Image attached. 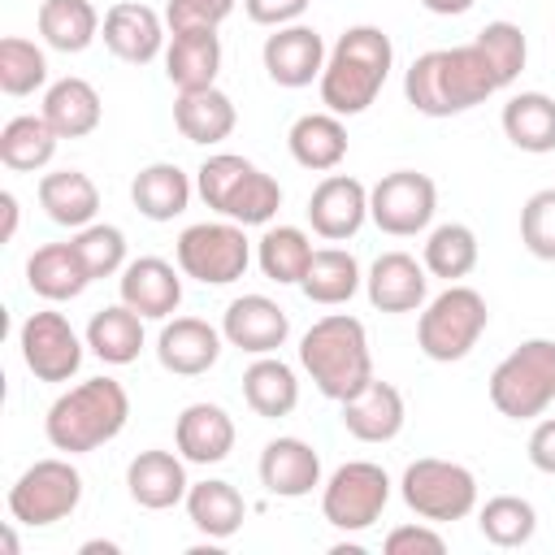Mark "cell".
Returning <instances> with one entry per match:
<instances>
[{
  "mask_svg": "<svg viewBox=\"0 0 555 555\" xmlns=\"http://www.w3.org/2000/svg\"><path fill=\"white\" fill-rule=\"evenodd\" d=\"M499 87L486 52L477 43L429 48L403 69V95L421 117H455L486 104Z\"/></svg>",
  "mask_w": 555,
  "mask_h": 555,
  "instance_id": "cell-1",
  "label": "cell"
},
{
  "mask_svg": "<svg viewBox=\"0 0 555 555\" xmlns=\"http://www.w3.org/2000/svg\"><path fill=\"white\" fill-rule=\"evenodd\" d=\"M395 69V43L382 26H347L338 35V43L330 48L325 56V69H321V104L338 117H360L386 87Z\"/></svg>",
  "mask_w": 555,
  "mask_h": 555,
  "instance_id": "cell-2",
  "label": "cell"
},
{
  "mask_svg": "<svg viewBox=\"0 0 555 555\" xmlns=\"http://www.w3.org/2000/svg\"><path fill=\"white\" fill-rule=\"evenodd\" d=\"M130 421V395L117 377H87L61 390L43 416V438L61 455H87L113 442Z\"/></svg>",
  "mask_w": 555,
  "mask_h": 555,
  "instance_id": "cell-3",
  "label": "cell"
},
{
  "mask_svg": "<svg viewBox=\"0 0 555 555\" xmlns=\"http://www.w3.org/2000/svg\"><path fill=\"white\" fill-rule=\"evenodd\" d=\"M299 369L334 403L364 390L373 382V351H369L364 321L351 312H330L312 321L299 338Z\"/></svg>",
  "mask_w": 555,
  "mask_h": 555,
  "instance_id": "cell-4",
  "label": "cell"
},
{
  "mask_svg": "<svg viewBox=\"0 0 555 555\" xmlns=\"http://www.w3.org/2000/svg\"><path fill=\"white\" fill-rule=\"evenodd\" d=\"M195 195L225 221L238 225H273L282 208V186L256 160L238 152H212L195 169Z\"/></svg>",
  "mask_w": 555,
  "mask_h": 555,
  "instance_id": "cell-5",
  "label": "cell"
},
{
  "mask_svg": "<svg viewBox=\"0 0 555 555\" xmlns=\"http://www.w3.org/2000/svg\"><path fill=\"white\" fill-rule=\"evenodd\" d=\"M486 325H490L486 295L464 282H447V291L425 299V308L416 317V347L434 364H455L481 343Z\"/></svg>",
  "mask_w": 555,
  "mask_h": 555,
  "instance_id": "cell-6",
  "label": "cell"
},
{
  "mask_svg": "<svg viewBox=\"0 0 555 555\" xmlns=\"http://www.w3.org/2000/svg\"><path fill=\"white\" fill-rule=\"evenodd\" d=\"M490 403L507 421H538L555 403V338H525L490 373Z\"/></svg>",
  "mask_w": 555,
  "mask_h": 555,
  "instance_id": "cell-7",
  "label": "cell"
},
{
  "mask_svg": "<svg viewBox=\"0 0 555 555\" xmlns=\"http://www.w3.org/2000/svg\"><path fill=\"white\" fill-rule=\"evenodd\" d=\"M399 499L408 503V512L416 520L451 525V520H464L477 512V477H473V468H464L455 460L421 455L403 468Z\"/></svg>",
  "mask_w": 555,
  "mask_h": 555,
  "instance_id": "cell-8",
  "label": "cell"
},
{
  "mask_svg": "<svg viewBox=\"0 0 555 555\" xmlns=\"http://www.w3.org/2000/svg\"><path fill=\"white\" fill-rule=\"evenodd\" d=\"M251 238H247V225L238 221H195L178 234L173 243V260L186 278L204 282V286H230L247 273L251 264Z\"/></svg>",
  "mask_w": 555,
  "mask_h": 555,
  "instance_id": "cell-9",
  "label": "cell"
},
{
  "mask_svg": "<svg viewBox=\"0 0 555 555\" xmlns=\"http://www.w3.org/2000/svg\"><path fill=\"white\" fill-rule=\"evenodd\" d=\"M78 503H82V473L69 464V455L35 460L9 486V516L26 529H48L56 520H69Z\"/></svg>",
  "mask_w": 555,
  "mask_h": 555,
  "instance_id": "cell-10",
  "label": "cell"
},
{
  "mask_svg": "<svg viewBox=\"0 0 555 555\" xmlns=\"http://www.w3.org/2000/svg\"><path fill=\"white\" fill-rule=\"evenodd\" d=\"M390 503V473L373 460H347L321 481V516L338 533H364Z\"/></svg>",
  "mask_w": 555,
  "mask_h": 555,
  "instance_id": "cell-11",
  "label": "cell"
},
{
  "mask_svg": "<svg viewBox=\"0 0 555 555\" xmlns=\"http://www.w3.org/2000/svg\"><path fill=\"white\" fill-rule=\"evenodd\" d=\"M434 212H438V186L429 173L395 169L369 186V221L390 238L425 234L434 225Z\"/></svg>",
  "mask_w": 555,
  "mask_h": 555,
  "instance_id": "cell-12",
  "label": "cell"
},
{
  "mask_svg": "<svg viewBox=\"0 0 555 555\" xmlns=\"http://www.w3.org/2000/svg\"><path fill=\"white\" fill-rule=\"evenodd\" d=\"M17 351H22V364H26L39 382L61 386V382L78 377L82 356H87V338H78V330L69 325L65 312L39 308V312H30V317L17 325Z\"/></svg>",
  "mask_w": 555,
  "mask_h": 555,
  "instance_id": "cell-13",
  "label": "cell"
},
{
  "mask_svg": "<svg viewBox=\"0 0 555 555\" xmlns=\"http://www.w3.org/2000/svg\"><path fill=\"white\" fill-rule=\"evenodd\" d=\"M325 56H330V48H325L321 30L308 26V22L278 26L273 35H264V48H260V65H264L269 82L286 87V91H299V87L321 82Z\"/></svg>",
  "mask_w": 555,
  "mask_h": 555,
  "instance_id": "cell-14",
  "label": "cell"
},
{
  "mask_svg": "<svg viewBox=\"0 0 555 555\" xmlns=\"http://www.w3.org/2000/svg\"><path fill=\"white\" fill-rule=\"evenodd\" d=\"M308 225L325 243H347L369 221V186L351 173H325L308 195Z\"/></svg>",
  "mask_w": 555,
  "mask_h": 555,
  "instance_id": "cell-15",
  "label": "cell"
},
{
  "mask_svg": "<svg viewBox=\"0 0 555 555\" xmlns=\"http://www.w3.org/2000/svg\"><path fill=\"white\" fill-rule=\"evenodd\" d=\"M221 334L247 356H278L291 338V317L269 295H238L221 312Z\"/></svg>",
  "mask_w": 555,
  "mask_h": 555,
  "instance_id": "cell-16",
  "label": "cell"
},
{
  "mask_svg": "<svg viewBox=\"0 0 555 555\" xmlns=\"http://www.w3.org/2000/svg\"><path fill=\"white\" fill-rule=\"evenodd\" d=\"M165 26H169V22H165L152 4H143V0H117V4L104 13L100 39H104V48H108L117 61H126V65H147V61L165 56V43H169Z\"/></svg>",
  "mask_w": 555,
  "mask_h": 555,
  "instance_id": "cell-17",
  "label": "cell"
},
{
  "mask_svg": "<svg viewBox=\"0 0 555 555\" xmlns=\"http://www.w3.org/2000/svg\"><path fill=\"white\" fill-rule=\"evenodd\" d=\"M182 269L160 256H139L117 273V299L130 304L143 321H169L182 304Z\"/></svg>",
  "mask_w": 555,
  "mask_h": 555,
  "instance_id": "cell-18",
  "label": "cell"
},
{
  "mask_svg": "<svg viewBox=\"0 0 555 555\" xmlns=\"http://www.w3.org/2000/svg\"><path fill=\"white\" fill-rule=\"evenodd\" d=\"M225 334L204 317H169L156 334V360L173 377H199L221 360Z\"/></svg>",
  "mask_w": 555,
  "mask_h": 555,
  "instance_id": "cell-19",
  "label": "cell"
},
{
  "mask_svg": "<svg viewBox=\"0 0 555 555\" xmlns=\"http://www.w3.org/2000/svg\"><path fill=\"white\" fill-rule=\"evenodd\" d=\"M364 295L377 312H421L429 299V269L412 251H382L364 273Z\"/></svg>",
  "mask_w": 555,
  "mask_h": 555,
  "instance_id": "cell-20",
  "label": "cell"
},
{
  "mask_svg": "<svg viewBox=\"0 0 555 555\" xmlns=\"http://www.w3.org/2000/svg\"><path fill=\"white\" fill-rule=\"evenodd\" d=\"M256 473H260V486L273 494V499H308L325 477H321V455L312 442L295 438V434H282V438H269L260 460H256Z\"/></svg>",
  "mask_w": 555,
  "mask_h": 555,
  "instance_id": "cell-21",
  "label": "cell"
},
{
  "mask_svg": "<svg viewBox=\"0 0 555 555\" xmlns=\"http://www.w3.org/2000/svg\"><path fill=\"white\" fill-rule=\"evenodd\" d=\"M338 421H343V429L356 438V442H395L399 434H403V421H408V403H403V395H399V386L395 382H382V377H373L364 390H356L351 399H343L338 403Z\"/></svg>",
  "mask_w": 555,
  "mask_h": 555,
  "instance_id": "cell-22",
  "label": "cell"
},
{
  "mask_svg": "<svg viewBox=\"0 0 555 555\" xmlns=\"http://www.w3.org/2000/svg\"><path fill=\"white\" fill-rule=\"evenodd\" d=\"M234 438H238L234 416H230L221 403L199 399V403H186V408L178 412L173 447H178V455H182L186 464H204V468H208V464L230 460Z\"/></svg>",
  "mask_w": 555,
  "mask_h": 555,
  "instance_id": "cell-23",
  "label": "cell"
},
{
  "mask_svg": "<svg viewBox=\"0 0 555 555\" xmlns=\"http://www.w3.org/2000/svg\"><path fill=\"white\" fill-rule=\"evenodd\" d=\"M126 490L139 507L147 512H169L178 503H186V460L178 451H165V447H147L139 451L130 464H126Z\"/></svg>",
  "mask_w": 555,
  "mask_h": 555,
  "instance_id": "cell-24",
  "label": "cell"
},
{
  "mask_svg": "<svg viewBox=\"0 0 555 555\" xmlns=\"http://www.w3.org/2000/svg\"><path fill=\"white\" fill-rule=\"evenodd\" d=\"M221 74V35L217 30H169L165 43V78L173 91L217 87Z\"/></svg>",
  "mask_w": 555,
  "mask_h": 555,
  "instance_id": "cell-25",
  "label": "cell"
},
{
  "mask_svg": "<svg viewBox=\"0 0 555 555\" xmlns=\"http://www.w3.org/2000/svg\"><path fill=\"white\" fill-rule=\"evenodd\" d=\"M173 126L186 143L199 147H217L221 139L234 134L238 126V108L221 87H204V91H178L173 100Z\"/></svg>",
  "mask_w": 555,
  "mask_h": 555,
  "instance_id": "cell-26",
  "label": "cell"
},
{
  "mask_svg": "<svg viewBox=\"0 0 555 555\" xmlns=\"http://www.w3.org/2000/svg\"><path fill=\"white\" fill-rule=\"evenodd\" d=\"M286 147L295 156V165L312 169V173H334L347 160V126L338 113L321 108V113H304L291 121L286 130Z\"/></svg>",
  "mask_w": 555,
  "mask_h": 555,
  "instance_id": "cell-27",
  "label": "cell"
},
{
  "mask_svg": "<svg viewBox=\"0 0 555 555\" xmlns=\"http://www.w3.org/2000/svg\"><path fill=\"white\" fill-rule=\"evenodd\" d=\"M191 195H195V182L173 160H152V165H143L130 178V204L147 221H173V217H182L186 204H191Z\"/></svg>",
  "mask_w": 555,
  "mask_h": 555,
  "instance_id": "cell-28",
  "label": "cell"
},
{
  "mask_svg": "<svg viewBox=\"0 0 555 555\" xmlns=\"http://www.w3.org/2000/svg\"><path fill=\"white\" fill-rule=\"evenodd\" d=\"M39 113L48 117V126H52L61 139H87V134L100 126L104 104H100V91H95L87 78L65 74V78H56V82L43 87Z\"/></svg>",
  "mask_w": 555,
  "mask_h": 555,
  "instance_id": "cell-29",
  "label": "cell"
},
{
  "mask_svg": "<svg viewBox=\"0 0 555 555\" xmlns=\"http://www.w3.org/2000/svg\"><path fill=\"white\" fill-rule=\"evenodd\" d=\"M186 516L191 525L208 538V542H225L243 529L247 520V499L238 494V486L221 481V477H204V481H191L186 490Z\"/></svg>",
  "mask_w": 555,
  "mask_h": 555,
  "instance_id": "cell-30",
  "label": "cell"
},
{
  "mask_svg": "<svg viewBox=\"0 0 555 555\" xmlns=\"http://www.w3.org/2000/svg\"><path fill=\"white\" fill-rule=\"evenodd\" d=\"M26 286L48 304H65V299H78L91 286V273L78 260L74 243H43L26 260Z\"/></svg>",
  "mask_w": 555,
  "mask_h": 555,
  "instance_id": "cell-31",
  "label": "cell"
},
{
  "mask_svg": "<svg viewBox=\"0 0 555 555\" xmlns=\"http://www.w3.org/2000/svg\"><path fill=\"white\" fill-rule=\"evenodd\" d=\"M243 403L264 416V421H282L299 408V377L282 356H251V364L243 369Z\"/></svg>",
  "mask_w": 555,
  "mask_h": 555,
  "instance_id": "cell-32",
  "label": "cell"
},
{
  "mask_svg": "<svg viewBox=\"0 0 555 555\" xmlns=\"http://www.w3.org/2000/svg\"><path fill=\"white\" fill-rule=\"evenodd\" d=\"M39 208L65 230H82L100 212V186L82 169H52L39 178Z\"/></svg>",
  "mask_w": 555,
  "mask_h": 555,
  "instance_id": "cell-33",
  "label": "cell"
},
{
  "mask_svg": "<svg viewBox=\"0 0 555 555\" xmlns=\"http://www.w3.org/2000/svg\"><path fill=\"white\" fill-rule=\"evenodd\" d=\"M499 126H503L507 143L529 152V156L555 152V95H546V91H516L503 104Z\"/></svg>",
  "mask_w": 555,
  "mask_h": 555,
  "instance_id": "cell-34",
  "label": "cell"
},
{
  "mask_svg": "<svg viewBox=\"0 0 555 555\" xmlns=\"http://www.w3.org/2000/svg\"><path fill=\"white\" fill-rule=\"evenodd\" d=\"M87 351L95 356V360H104V364H113V369H121V364H134L139 360V351H143V317L130 308V304H108V308H100L91 321H87Z\"/></svg>",
  "mask_w": 555,
  "mask_h": 555,
  "instance_id": "cell-35",
  "label": "cell"
},
{
  "mask_svg": "<svg viewBox=\"0 0 555 555\" xmlns=\"http://www.w3.org/2000/svg\"><path fill=\"white\" fill-rule=\"evenodd\" d=\"M61 134L48 126L43 113H17L0 126V160L13 173H39L52 165Z\"/></svg>",
  "mask_w": 555,
  "mask_h": 555,
  "instance_id": "cell-36",
  "label": "cell"
},
{
  "mask_svg": "<svg viewBox=\"0 0 555 555\" xmlns=\"http://www.w3.org/2000/svg\"><path fill=\"white\" fill-rule=\"evenodd\" d=\"M360 286H364V273H360V260L347 247H317L304 282H299V291L321 308L351 304Z\"/></svg>",
  "mask_w": 555,
  "mask_h": 555,
  "instance_id": "cell-37",
  "label": "cell"
},
{
  "mask_svg": "<svg viewBox=\"0 0 555 555\" xmlns=\"http://www.w3.org/2000/svg\"><path fill=\"white\" fill-rule=\"evenodd\" d=\"M39 39L56 52H87L100 39V13L91 0H43L39 4Z\"/></svg>",
  "mask_w": 555,
  "mask_h": 555,
  "instance_id": "cell-38",
  "label": "cell"
},
{
  "mask_svg": "<svg viewBox=\"0 0 555 555\" xmlns=\"http://www.w3.org/2000/svg\"><path fill=\"white\" fill-rule=\"evenodd\" d=\"M312 251L317 247L299 225H264V234L256 238V264L278 286H299L312 264Z\"/></svg>",
  "mask_w": 555,
  "mask_h": 555,
  "instance_id": "cell-39",
  "label": "cell"
},
{
  "mask_svg": "<svg viewBox=\"0 0 555 555\" xmlns=\"http://www.w3.org/2000/svg\"><path fill=\"white\" fill-rule=\"evenodd\" d=\"M481 260V247H477V234L473 225L464 221H442L434 230H425V247H421V264L429 269V278H442V282H460L477 269Z\"/></svg>",
  "mask_w": 555,
  "mask_h": 555,
  "instance_id": "cell-40",
  "label": "cell"
},
{
  "mask_svg": "<svg viewBox=\"0 0 555 555\" xmlns=\"http://www.w3.org/2000/svg\"><path fill=\"white\" fill-rule=\"evenodd\" d=\"M477 529L490 546L499 551H516V546H529L533 533H538V507L520 494H494L477 507Z\"/></svg>",
  "mask_w": 555,
  "mask_h": 555,
  "instance_id": "cell-41",
  "label": "cell"
},
{
  "mask_svg": "<svg viewBox=\"0 0 555 555\" xmlns=\"http://www.w3.org/2000/svg\"><path fill=\"white\" fill-rule=\"evenodd\" d=\"M39 87H48V56H43V48L22 39V35H4L0 39V91L22 100V95H35Z\"/></svg>",
  "mask_w": 555,
  "mask_h": 555,
  "instance_id": "cell-42",
  "label": "cell"
},
{
  "mask_svg": "<svg viewBox=\"0 0 555 555\" xmlns=\"http://www.w3.org/2000/svg\"><path fill=\"white\" fill-rule=\"evenodd\" d=\"M473 43L486 52V61H490L499 87H512V82L520 78L525 61H529V39H525V30H520L516 22H503V17H499V22H486Z\"/></svg>",
  "mask_w": 555,
  "mask_h": 555,
  "instance_id": "cell-43",
  "label": "cell"
},
{
  "mask_svg": "<svg viewBox=\"0 0 555 555\" xmlns=\"http://www.w3.org/2000/svg\"><path fill=\"white\" fill-rule=\"evenodd\" d=\"M69 243H74L78 260L87 264L91 282L113 278V273H121V269L130 264V260H126V234H121L117 225H108V221H91V225L74 230Z\"/></svg>",
  "mask_w": 555,
  "mask_h": 555,
  "instance_id": "cell-44",
  "label": "cell"
},
{
  "mask_svg": "<svg viewBox=\"0 0 555 555\" xmlns=\"http://www.w3.org/2000/svg\"><path fill=\"white\" fill-rule=\"evenodd\" d=\"M520 243L533 260L555 264V186H542L520 208Z\"/></svg>",
  "mask_w": 555,
  "mask_h": 555,
  "instance_id": "cell-45",
  "label": "cell"
},
{
  "mask_svg": "<svg viewBox=\"0 0 555 555\" xmlns=\"http://www.w3.org/2000/svg\"><path fill=\"white\" fill-rule=\"evenodd\" d=\"M238 0H169L165 4V22L169 30H217Z\"/></svg>",
  "mask_w": 555,
  "mask_h": 555,
  "instance_id": "cell-46",
  "label": "cell"
},
{
  "mask_svg": "<svg viewBox=\"0 0 555 555\" xmlns=\"http://www.w3.org/2000/svg\"><path fill=\"white\" fill-rule=\"evenodd\" d=\"M386 555H442L447 551V538L429 525V520H416V525H399L386 533L382 542Z\"/></svg>",
  "mask_w": 555,
  "mask_h": 555,
  "instance_id": "cell-47",
  "label": "cell"
},
{
  "mask_svg": "<svg viewBox=\"0 0 555 555\" xmlns=\"http://www.w3.org/2000/svg\"><path fill=\"white\" fill-rule=\"evenodd\" d=\"M308 4H312V0H243V13H247L256 26L278 30V26L299 22V17L308 13Z\"/></svg>",
  "mask_w": 555,
  "mask_h": 555,
  "instance_id": "cell-48",
  "label": "cell"
},
{
  "mask_svg": "<svg viewBox=\"0 0 555 555\" xmlns=\"http://www.w3.org/2000/svg\"><path fill=\"white\" fill-rule=\"evenodd\" d=\"M525 455H529V464H533L538 473L555 477V416H542V421L533 425V434H529V442H525Z\"/></svg>",
  "mask_w": 555,
  "mask_h": 555,
  "instance_id": "cell-49",
  "label": "cell"
},
{
  "mask_svg": "<svg viewBox=\"0 0 555 555\" xmlns=\"http://www.w3.org/2000/svg\"><path fill=\"white\" fill-rule=\"evenodd\" d=\"M434 17H460V13H468L477 0H421Z\"/></svg>",
  "mask_w": 555,
  "mask_h": 555,
  "instance_id": "cell-50",
  "label": "cell"
},
{
  "mask_svg": "<svg viewBox=\"0 0 555 555\" xmlns=\"http://www.w3.org/2000/svg\"><path fill=\"white\" fill-rule=\"evenodd\" d=\"M0 212H4V234H0V238L9 243V238L17 234V195H13V191H0Z\"/></svg>",
  "mask_w": 555,
  "mask_h": 555,
  "instance_id": "cell-51",
  "label": "cell"
},
{
  "mask_svg": "<svg viewBox=\"0 0 555 555\" xmlns=\"http://www.w3.org/2000/svg\"><path fill=\"white\" fill-rule=\"evenodd\" d=\"M78 551H82V555H117L121 546H117V542H104V538H91V542H82Z\"/></svg>",
  "mask_w": 555,
  "mask_h": 555,
  "instance_id": "cell-52",
  "label": "cell"
},
{
  "mask_svg": "<svg viewBox=\"0 0 555 555\" xmlns=\"http://www.w3.org/2000/svg\"><path fill=\"white\" fill-rule=\"evenodd\" d=\"M4 555H17V533L13 529H4Z\"/></svg>",
  "mask_w": 555,
  "mask_h": 555,
  "instance_id": "cell-53",
  "label": "cell"
}]
</instances>
